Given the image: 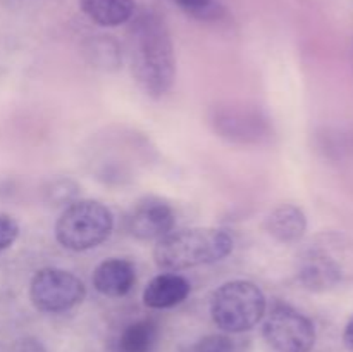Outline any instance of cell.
Masks as SVG:
<instances>
[{"label":"cell","mask_w":353,"mask_h":352,"mask_svg":"<svg viewBox=\"0 0 353 352\" xmlns=\"http://www.w3.org/2000/svg\"><path fill=\"white\" fill-rule=\"evenodd\" d=\"M130 57L134 81L148 97L161 99L176 79V55L171 33L154 12L134 17L130 30Z\"/></svg>","instance_id":"cell-1"},{"label":"cell","mask_w":353,"mask_h":352,"mask_svg":"<svg viewBox=\"0 0 353 352\" xmlns=\"http://www.w3.org/2000/svg\"><path fill=\"white\" fill-rule=\"evenodd\" d=\"M233 247L234 240L226 230L188 228L161 238L154 248V261L164 271L176 273L223 261Z\"/></svg>","instance_id":"cell-2"},{"label":"cell","mask_w":353,"mask_h":352,"mask_svg":"<svg viewBox=\"0 0 353 352\" xmlns=\"http://www.w3.org/2000/svg\"><path fill=\"white\" fill-rule=\"evenodd\" d=\"M268 300L261 286L248 280L223 283L210 299V316L224 333H243L265 316Z\"/></svg>","instance_id":"cell-3"},{"label":"cell","mask_w":353,"mask_h":352,"mask_svg":"<svg viewBox=\"0 0 353 352\" xmlns=\"http://www.w3.org/2000/svg\"><path fill=\"white\" fill-rule=\"evenodd\" d=\"M114 230V216L99 200H76L64 207L55 223V238L64 248L85 252L99 247Z\"/></svg>","instance_id":"cell-4"},{"label":"cell","mask_w":353,"mask_h":352,"mask_svg":"<svg viewBox=\"0 0 353 352\" xmlns=\"http://www.w3.org/2000/svg\"><path fill=\"white\" fill-rule=\"evenodd\" d=\"M209 123L217 137L234 145H262L274 137L271 117L257 106L228 102L210 110Z\"/></svg>","instance_id":"cell-5"},{"label":"cell","mask_w":353,"mask_h":352,"mask_svg":"<svg viewBox=\"0 0 353 352\" xmlns=\"http://www.w3.org/2000/svg\"><path fill=\"white\" fill-rule=\"evenodd\" d=\"M265 342L276 352H310L316 345L312 320L290 304L272 306L262 326Z\"/></svg>","instance_id":"cell-6"},{"label":"cell","mask_w":353,"mask_h":352,"mask_svg":"<svg viewBox=\"0 0 353 352\" xmlns=\"http://www.w3.org/2000/svg\"><path fill=\"white\" fill-rule=\"evenodd\" d=\"M86 297V286L71 271L43 268L34 273L30 283V299L41 313L59 314L79 306Z\"/></svg>","instance_id":"cell-7"},{"label":"cell","mask_w":353,"mask_h":352,"mask_svg":"<svg viewBox=\"0 0 353 352\" xmlns=\"http://www.w3.org/2000/svg\"><path fill=\"white\" fill-rule=\"evenodd\" d=\"M128 231L138 240H161L174 231L176 213L168 202L155 197L140 200L128 214Z\"/></svg>","instance_id":"cell-8"},{"label":"cell","mask_w":353,"mask_h":352,"mask_svg":"<svg viewBox=\"0 0 353 352\" xmlns=\"http://www.w3.org/2000/svg\"><path fill=\"white\" fill-rule=\"evenodd\" d=\"M299 282L310 292H326L341 282V268L324 251H307L300 257Z\"/></svg>","instance_id":"cell-9"},{"label":"cell","mask_w":353,"mask_h":352,"mask_svg":"<svg viewBox=\"0 0 353 352\" xmlns=\"http://www.w3.org/2000/svg\"><path fill=\"white\" fill-rule=\"evenodd\" d=\"M93 289L105 297H124L137 283V268L131 261L121 257L100 262L92 276Z\"/></svg>","instance_id":"cell-10"},{"label":"cell","mask_w":353,"mask_h":352,"mask_svg":"<svg viewBox=\"0 0 353 352\" xmlns=\"http://www.w3.org/2000/svg\"><path fill=\"white\" fill-rule=\"evenodd\" d=\"M188 280L178 273H162L148 282L143 290V302L150 309H171L190 295Z\"/></svg>","instance_id":"cell-11"},{"label":"cell","mask_w":353,"mask_h":352,"mask_svg":"<svg viewBox=\"0 0 353 352\" xmlns=\"http://www.w3.org/2000/svg\"><path fill=\"white\" fill-rule=\"evenodd\" d=\"M264 228L279 244H296L307 231V216L295 204H281L268 214Z\"/></svg>","instance_id":"cell-12"},{"label":"cell","mask_w":353,"mask_h":352,"mask_svg":"<svg viewBox=\"0 0 353 352\" xmlns=\"http://www.w3.org/2000/svg\"><path fill=\"white\" fill-rule=\"evenodd\" d=\"M161 328L152 317L137 320L124 326L116 340V352H152L157 345Z\"/></svg>","instance_id":"cell-13"},{"label":"cell","mask_w":353,"mask_h":352,"mask_svg":"<svg viewBox=\"0 0 353 352\" xmlns=\"http://www.w3.org/2000/svg\"><path fill=\"white\" fill-rule=\"evenodd\" d=\"M83 12L93 21L105 28L119 26L133 19V0H79Z\"/></svg>","instance_id":"cell-14"},{"label":"cell","mask_w":353,"mask_h":352,"mask_svg":"<svg viewBox=\"0 0 353 352\" xmlns=\"http://www.w3.org/2000/svg\"><path fill=\"white\" fill-rule=\"evenodd\" d=\"M86 61L100 71H116L121 66V48L112 37H97L86 43Z\"/></svg>","instance_id":"cell-15"},{"label":"cell","mask_w":353,"mask_h":352,"mask_svg":"<svg viewBox=\"0 0 353 352\" xmlns=\"http://www.w3.org/2000/svg\"><path fill=\"white\" fill-rule=\"evenodd\" d=\"M172 3L185 10L188 16L200 21H217L224 9L217 0H171Z\"/></svg>","instance_id":"cell-16"},{"label":"cell","mask_w":353,"mask_h":352,"mask_svg":"<svg viewBox=\"0 0 353 352\" xmlns=\"http://www.w3.org/2000/svg\"><path fill=\"white\" fill-rule=\"evenodd\" d=\"M181 352H234V344L228 335L210 333L186 345Z\"/></svg>","instance_id":"cell-17"},{"label":"cell","mask_w":353,"mask_h":352,"mask_svg":"<svg viewBox=\"0 0 353 352\" xmlns=\"http://www.w3.org/2000/svg\"><path fill=\"white\" fill-rule=\"evenodd\" d=\"M79 186L78 183L72 182L69 178H61L55 179L47 190L48 202H52L54 206H64L68 207L69 204L76 202V197H78Z\"/></svg>","instance_id":"cell-18"},{"label":"cell","mask_w":353,"mask_h":352,"mask_svg":"<svg viewBox=\"0 0 353 352\" xmlns=\"http://www.w3.org/2000/svg\"><path fill=\"white\" fill-rule=\"evenodd\" d=\"M19 237V224L9 214H0V252L7 251Z\"/></svg>","instance_id":"cell-19"},{"label":"cell","mask_w":353,"mask_h":352,"mask_svg":"<svg viewBox=\"0 0 353 352\" xmlns=\"http://www.w3.org/2000/svg\"><path fill=\"white\" fill-rule=\"evenodd\" d=\"M3 352H48L47 347L34 337H21L10 342Z\"/></svg>","instance_id":"cell-20"},{"label":"cell","mask_w":353,"mask_h":352,"mask_svg":"<svg viewBox=\"0 0 353 352\" xmlns=\"http://www.w3.org/2000/svg\"><path fill=\"white\" fill-rule=\"evenodd\" d=\"M343 342H345V345L348 347V351L353 352V316L350 317V320H348L347 326H345Z\"/></svg>","instance_id":"cell-21"}]
</instances>
